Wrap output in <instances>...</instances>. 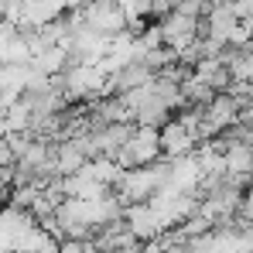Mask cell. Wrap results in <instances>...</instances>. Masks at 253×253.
I'll return each instance as SVG.
<instances>
[{
	"label": "cell",
	"instance_id": "9c48e42d",
	"mask_svg": "<svg viewBox=\"0 0 253 253\" xmlns=\"http://www.w3.org/2000/svg\"><path fill=\"white\" fill-rule=\"evenodd\" d=\"M14 165V147H10V140H7V133L0 137V171L10 168Z\"/></svg>",
	"mask_w": 253,
	"mask_h": 253
},
{
	"label": "cell",
	"instance_id": "30bf717a",
	"mask_svg": "<svg viewBox=\"0 0 253 253\" xmlns=\"http://www.w3.org/2000/svg\"><path fill=\"white\" fill-rule=\"evenodd\" d=\"M0 14H3V10H0Z\"/></svg>",
	"mask_w": 253,
	"mask_h": 253
},
{
	"label": "cell",
	"instance_id": "277c9868",
	"mask_svg": "<svg viewBox=\"0 0 253 253\" xmlns=\"http://www.w3.org/2000/svg\"><path fill=\"white\" fill-rule=\"evenodd\" d=\"M158 140H161V158H185L199 147V137L192 126H185L181 120H165L158 126Z\"/></svg>",
	"mask_w": 253,
	"mask_h": 253
},
{
	"label": "cell",
	"instance_id": "8992f818",
	"mask_svg": "<svg viewBox=\"0 0 253 253\" xmlns=\"http://www.w3.org/2000/svg\"><path fill=\"white\" fill-rule=\"evenodd\" d=\"M124 219H126V226H130V233H133L137 240H144V243H154V240L165 233L161 222H158V215L151 212L147 202H144V206H126Z\"/></svg>",
	"mask_w": 253,
	"mask_h": 253
},
{
	"label": "cell",
	"instance_id": "52a82bcc",
	"mask_svg": "<svg viewBox=\"0 0 253 253\" xmlns=\"http://www.w3.org/2000/svg\"><path fill=\"white\" fill-rule=\"evenodd\" d=\"M85 158L83 147L76 144V140H58V147H55V168H58V174L62 178H69V174H79V171L85 168Z\"/></svg>",
	"mask_w": 253,
	"mask_h": 253
},
{
	"label": "cell",
	"instance_id": "6da1fadb",
	"mask_svg": "<svg viewBox=\"0 0 253 253\" xmlns=\"http://www.w3.org/2000/svg\"><path fill=\"white\" fill-rule=\"evenodd\" d=\"M110 192L117 195V202H120L124 209L126 206H144V202H151V195L158 192V181H154V174H151V165H147V168H124Z\"/></svg>",
	"mask_w": 253,
	"mask_h": 253
},
{
	"label": "cell",
	"instance_id": "5b68a950",
	"mask_svg": "<svg viewBox=\"0 0 253 253\" xmlns=\"http://www.w3.org/2000/svg\"><path fill=\"white\" fill-rule=\"evenodd\" d=\"M154 83V72L140 62V58H130L124 69H117L110 79H106V96H126V92H133V89H140V85Z\"/></svg>",
	"mask_w": 253,
	"mask_h": 253
},
{
	"label": "cell",
	"instance_id": "7a4b0ae2",
	"mask_svg": "<svg viewBox=\"0 0 253 253\" xmlns=\"http://www.w3.org/2000/svg\"><path fill=\"white\" fill-rule=\"evenodd\" d=\"M161 158V140H158V126H137V133L130 137L124 151L113 158L120 168H147Z\"/></svg>",
	"mask_w": 253,
	"mask_h": 253
},
{
	"label": "cell",
	"instance_id": "3957f363",
	"mask_svg": "<svg viewBox=\"0 0 253 253\" xmlns=\"http://www.w3.org/2000/svg\"><path fill=\"white\" fill-rule=\"evenodd\" d=\"M158 31H161V42L181 51L199 38V17L192 14H181V10H168L165 17H158Z\"/></svg>",
	"mask_w": 253,
	"mask_h": 253
},
{
	"label": "cell",
	"instance_id": "ba28073f",
	"mask_svg": "<svg viewBox=\"0 0 253 253\" xmlns=\"http://www.w3.org/2000/svg\"><path fill=\"white\" fill-rule=\"evenodd\" d=\"M195 76H199V79H202L206 85H212L215 92H229V89H233L229 65H226V62H219V58H209V62H202V65L195 69Z\"/></svg>",
	"mask_w": 253,
	"mask_h": 253
}]
</instances>
